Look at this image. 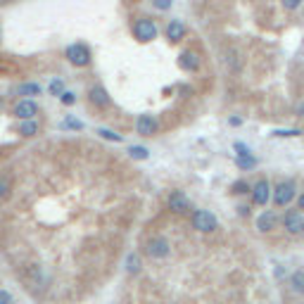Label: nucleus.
<instances>
[{
    "instance_id": "obj_10",
    "label": "nucleus",
    "mask_w": 304,
    "mask_h": 304,
    "mask_svg": "<svg viewBox=\"0 0 304 304\" xmlns=\"http://www.w3.org/2000/svg\"><path fill=\"white\" fill-rule=\"evenodd\" d=\"M276 226H278V214L276 212L266 209V212H262V214L257 216V228H259L262 233H269V231H273Z\"/></svg>"
},
{
    "instance_id": "obj_28",
    "label": "nucleus",
    "mask_w": 304,
    "mask_h": 304,
    "mask_svg": "<svg viewBox=\"0 0 304 304\" xmlns=\"http://www.w3.org/2000/svg\"><path fill=\"white\" fill-rule=\"evenodd\" d=\"M60 100H62V105H67V107H71V105L76 103V95L71 93V90H64L62 95H60Z\"/></svg>"
},
{
    "instance_id": "obj_34",
    "label": "nucleus",
    "mask_w": 304,
    "mask_h": 304,
    "mask_svg": "<svg viewBox=\"0 0 304 304\" xmlns=\"http://www.w3.org/2000/svg\"><path fill=\"white\" fill-rule=\"evenodd\" d=\"M297 205H299V209L304 212V195H299V200H297Z\"/></svg>"
},
{
    "instance_id": "obj_11",
    "label": "nucleus",
    "mask_w": 304,
    "mask_h": 304,
    "mask_svg": "<svg viewBox=\"0 0 304 304\" xmlns=\"http://www.w3.org/2000/svg\"><path fill=\"white\" fill-rule=\"evenodd\" d=\"M179 67L183 71H197L200 69V57L195 55L193 50H183L179 55Z\"/></svg>"
},
{
    "instance_id": "obj_24",
    "label": "nucleus",
    "mask_w": 304,
    "mask_h": 304,
    "mask_svg": "<svg viewBox=\"0 0 304 304\" xmlns=\"http://www.w3.org/2000/svg\"><path fill=\"white\" fill-rule=\"evenodd\" d=\"M252 188L245 183V181H235L233 186H231V193H235V195H245V193H249Z\"/></svg>"
},
{
    "instance_id": "obj_32",
    "label": "nucleus",
    "mask_w": 304,
    "mask_h": 304,
    "mask_svg": "<svg viewBox=\"0 0 304 304\" xmlns=\"http://www.w3.org/2000/svg\"><path fill=\"white\" fill-rule=\"evenodd\" d=\"M228 124H231V126H240L242 119L240 117H231V119H228Z\"/></svg>"
},
{
    "instance_id": "obj_9",
    "label": "nucleus",
    "mask_w": 304,
    "mask_h": 304,
    "mask_svg": "<svg viewBox=\"0 0 304 304\" xmlns=\"http://www.w3.org/2000/svg\"><path fill=\"white\" fill-rule=\"evenodd\" d=\"M136 131H138L140 136H145V138L155 136V133H157V119L152 117V114H140V117L136 119Z\"/></svg>"
},
{
    "instance_id": "obj_27",
    "label": "nucleus",
    "mask_w": 304,
    "mask_h": 304,
    "mask_svg": "<svg viewBox=\"0 0 304 304\" xmlns=\"http://www.w3.org/2000/svg\"><path fill=\"white\" fill-rule=\"evenodd\" d=\"M152 5L157 7L159 12H166V10H171V5H173V0H152Z\"/></svg>"
},
{
    "instance_id": "obj_22",
    "label": "nucleus",
    "mask_w": 304,
    "mask_h": 304,
    "mask_svg": "<svg viewBox=\"0 0 304 304\" xmlns=\"http://www.w3.org/2000/svg\"><path fill=\"white\" fill-rule=\"evenodd\" d=\"M129 155H131L133 159H147V157H150L147 147H143V145H133V147H129Z\"/></svg>"
},
{
    "instance_id": "obj_6",
    "label": "nucleus",
    "mask_w": 304,
    "mask_h": 304,
    "mask_svg": "<svg viewBox=\"0 0 304 304\" xmlns=\"http://www.w3.org/2000/svg\"><path fill=\"white\" fill-rule=\"evenodd\" d=\"M249 193H252V202H255V205H259V207H264V205L271 200V183L266 179L257 181Z\"/></svg>"
},
{
    "instance_id": "obj_20",
    "label": "nucleus",
    "mask_w": 304,
    "mask_h": 304,
    "mask_svg": "<svg viewBox=\"0 0 304 304\" xmlns=\"http://www.w3.org/2000/svg\"><path fill=\"white\" fill-rule=\"evenodd\" d=\"M271 136L273 138H297V136H302V131H297V129H276Z\"/></svg>"
},
{
    "instance_id": "obj_18",
    "label": "nucleus",
    "mask_w": 304,
    "mask_h": 304,
    "mask_svg": "<svg viewBox=\"0 0 304 304\" xmlns=\"http://www.w3.org/2000/svg\"><path fill=\"white\" fill-rule=\"evenodd\" d=\"M290 285L292 290L299 292V295H304V271H295L290 276Z\"/></svg>"
},
{
    "instance_id": "obj_33",
    "label": "nucleus",
    "mask_w": 304,
    "mask_h": 304,
    "mask_svg": "<svg viewBox=\"0 0 304 304\" xmlns=\"http://www.w3.org/2000/svg\"><path fill=\"white\" fill-rule=\"evenodd\" d=\"M240 209V216H247L249 214V207H245V205H242V207H238Z\"/></svg>"
},
{
    "instance_id": "obj_7",
    "label": "nucleus",
    "mask_w": 304,
    "mask_h": 304,
    "mask_svg": "<svg viewBox=\"0 0 304 304\" xmlns=\"http://www.w3.org/2000/svg\"><path fill=\"white\" fill-rule=\"evenodd\" d=\"M38 114V105L31 100V97H24L14 105V117L17 119H34Z\"/></svg>"
},
{
    "instance_id": "obj_2",
    "label": "nucleus",
    "mask_w": 304,
    "mask_h": 304,
    "mask_svg": "<svg viewBox=\"0 0 304 304\" xmlns=\"http://www.w3.org/2000/svg\"><path fill=\"white\" fill-rule=\"evenodd\" d=\"M190 221H193V228L202 231V233H212L216 231L219 221H216V216L209 212V209H195L193 216H190Z\"/></svg>"
},
{
    "instance_id": "obj_26",
    "label": "nucleus",
    "mask_w": 304,
    "mask_h": 304,
    "mask_svg": "<svg viewBox=\"0 0 304 304\" xmlns=\"http://www.w3.org/2000/svg\"><path fill=\"white\" fill-rule=\"evenodd\" d=\"M62 129H74V131H81L83 124L79 121V119H64V121H62Z\"/></svg>"
},
{
    "instance_id": "obj_25",
    "label": "nucleus",
    "mask_w": 304,
    "mask_h": 304,
    "mask_svg": "<svg viewBox=\"0 0 304 304\" xmlns=\"http://www.w3.org/2000/svg\"><path fill=\"white\" fill-rule=\"evenodd\" d=\"M281 5H283L288 12H295V10L302 7V0H281Z\"/></svg>"
},
{
    "instance_id": "obj_3",
    "label": "nucleus",
    "mask_w": 304,
    "mask_h": 304,
    "mask_svg": "<svg viewBox=\"0 0 304 304\" xmlns=\"http://www.w3.org/2000/svg\"><path fill=\"white\" fill-rule=\"evenodd\" d=\"M131 31L140 43H150V41L157 38V24H155L152 19H136L133 21V27H131Z\"/></svg>"
},
{
    "instance_id": "obj_4",
    "label": "nucleus",
    "mask_w": 304,
    "mask_h": 304,
    "mask_svg": "<svg viewBox=\"0 0 304 304\" xmlns=\"http://www.w3.org/2000/svg\"><path fill=\"white\" fill-rule=\"evenodd\" d=\"M67 60H69L71 64H76V67H88L90 64V48L88 45H83V43H71L69 48H67Z\"/></svg>"
},
{
    "instance_id": "obj_31",
    "label": "nucleus",
    "mask_w": 304,
    "mask_h": 304,
    "mask_svg": "<svg viewBox=\"0 0 304 304\" xmlns=\"http://www.w3.org/2000/svg\"><path fill=\"white\" fill-rule=\"evenodd\" d=\"M0 304H12V295L7 290H0Z\"/></svg>"
},
{
    "instance_id": "obj_12",
    "label": "nucleus",
    "mask_w": 304,
    "mask_h": 304,
    "mask_svg": "<svg viewBox=\"0 0 304 304\" xmlns=\"http://www.w3.org/2000/svg\"><path fill=\"white\" fill-rule=\"evenodd\" d=\"M302 223H304L302 214L295 212V209H290V212L283 216V226H285L288 233H302Z\"/></svg>"
},
{
    "instance_id": "obj_8",
    "label": "nucleus",
    "mask_w": 304,
    "mask_h": 304,
    "mask_svg": "<svg viewBox=\"0 0 304 304\" xmlns=\"http://www.w3.org/2000/svg\"><path fill=\"white\" fill-rule=\"evenodd\" d=\"M169 209H171L173 214H188L190 212V200L181 190H173L169 195Z\"/></svg>"
},
{
    "instance_id": "obj_21",
    "label": "nucleus",
    "mask_w": 304,
    "mask_h": 304,
    "mask_svg": "<svg viewBox=\"0 0 304 304\" xmlns=\"http://www.w3.org/2000/svg\"><path fill=\"white\" fill-rule=\"evenodd\" d=\"M48 90H50V95L60 97L64 93V81H62V79H53V81H50V86H48Z\"/></svg>"
},
{
    "instance_id": "obj_29",
    "label": "nucleus",
    "mask_w": 304,
    "mask_h": 304,
    "mask_svg": "<svg viewBox=\"0 0 304 304\" xmlns=\"http://www.w3.org/2000/svg\"><path fill=\"white\" fill-rule=\"evenodd\" d=\"M7 195H10V183H7L5 179H0V202L5 200Z\"/></svg>"
},
{
    "instance_id": "obj_17",
    "label": "nucleus",
    "mask_w": 304,
    "mask_h": 304,
    "mask_svg": "<svg viewBox=\"0 0 304 304\" xmlns=\"http://www.w3.org/2000/svg\"><path fill=\"white\" fill-rule=\"evenodd\" d=\"M19 95H27V97H34V95H41V86L38 83H21L17 88Z\"/></svg>"
},
{
    "instance_id": "obj_35",
    "label": "nucleus",
    "mask_w": 304,
    "mask_h": 304,
    "mask_svg": "<svg viewBox=\"0 0 304 304\" xmlns=\"http://www.w3.org/2000/svg\"><path fill=\"white\" fill-rule=\"evenodd\" d=\"M302 233H304V223H302Z\"/></svg>"
},
{
    "instance_id": "obj_13",
    "label": "nucleus",
    "mask_w": 304,
    "mask_h": 304,
    "mask_svg": "<svg viewBox=\"0 0 304 304\" xmlns=\"http://www.w3.org/2000/svg\"><path fill=\"white\" fill-rule=\"evenodd\" d=\"M166 38L171 43L183 41V38H186V27H183V21H179V19L169 21V27H166Z\"/></svg>"
},
{
    "instance_id": "obj_1",
    "label": "nucleus",
    "mask_w": 304,
    "mask_h": 304,
    "mask_svg": "<svg viewBox=\"0 0 304 304\" xmlns=\"http://www.w3.org/2000/svg\"><path fill=\"white\" fill-rule=\"evenodd\" d=\"M295 193H297V183L295 181H281L276 183V188L271 190V200L276 207H288L292 200H295Z\"/></svg>"
},
{
    "instance_id": "obj_19",
    "label": "nucleus",
    "mask_w": 304,
    "mask_h": 304,
    "mask_svg": "<svg viewBox=\"0 0 304 304\" xmlns=\"http://www.w3.org/2000/svg\"><path fill=\"white\" fill-rule=\"evenodd\" d=\"M126 271L129 273H138L140 271V257L136 252H131V255L126 257Z\"/></svg>"
},
{
    "instance_id": "obj_30",
    "label": "nucleus",
    "mask_w": 304,
    "mask_h": 304,
    "mask_svg": "<svg viewBox=\"0 0 304 304\" xmlns=\"http://www.w3.org/2000/svg\"><path fill=\"white\" fill-rule=\"evenodd\" d=\"M233 150H235V155H238V157H240V155H252V152H249V147L245 145V143H235Z\"/></svg>"
},
{
    "instance_id": "obj_5",
    "label": "nucleus",
    "mask_w": 304,
    "mask_h": 304,
    "mask_svg": "<svg viewBox=\"0 0 304 304\" xmlns=\"http://www.w3.org/2000/svg\"><path fill=\"white\" fill-rule=\"evenodd\" d=\"M145 252H147V257H150V259H164V257H169V252H171V245H169V240H166V238L157 235V238L147 240Z\"/></svg>"
},
{
    "instance_id": "obj_23",
    "label": "nucleus",
    "mask_w": 304,
    "mask_h": 304,
    "mask_svg": "<svg viewBox=\"0 0 304 304\" xmlns=\"http://www.w3.org/2000/svg\"><path fill=\"white\" fill-rule=\"evenodd\" d=\"M97 136H100V138H105V140H114V143H121V136H119V133H114V131H110V129H97Z\"/></svg>"
},
{
    "instance_id": "obj_15",
    "label": "nucleus",
    "mask_w": 304,
    "mask_h": 304,
    "mask_svg": "<svg viewBox=\"0 0 304 304\" xmlns=\"http://www.w3.org/2000/svg\"><path fill=\"white\" fill-rule=\"evenodd\" d=\"M19 133L24 136V138H31V136H36V133H38V124H36L34 119H21Z\"/></svg>"
},
{
    "instance_id": "obj_16",
    "label": "nucleus",
    "mask_w": 304,
    "mask_h": 304,
    "mask_svg": "<svg viewBox=\"0 0 304 304\" xmlns=\"http://www.w3.org/2000/svg\"><path fill=\"white\" fill-rule=\"evenodd\" d=\"M235 164H238V169H242V171H249V169H255L257 166V157L255 155H235Z\"/></svg>"
},
{
    "instance_id": "obj_14",
    "label": "nucleus",
    "mask_w": 304,
    "mask_h": 304,
    "mask_svg": "<svg viewBox=\"0 0 304 304\" xmlns=\"http://www.w3.org/2000/svg\"><path fill=\"white\" fill-rule=\"evenodd\" d=\"M88 97H90V103L97 105V107H110V95H107V90L103 88V86H93V88L88 90Z\"/></svg>"
},
{
    "instance_id": "obj_36",
    "label": "nucleus",
    "mask_w": 304,
    "mask_h": 304,
    "mask_svg": "<svg viewBox=\"0 0 304 304\" xmlns=\"http://www.w3.org/2000/svg\"><path fill=\"white\" fill-rule=\"evenodd\" d=\"M0 107H3V100H0Z\"/></svg>"
},
{
    "instance_id": "obj_37",
    "label": "nucleus",
    "mask_w": 304,
    "mask_h": 304,
    "mask_svg": "<svg viewBox=\"0 0 304 304\" xmlns=\"http://www.w3.org/2000/svg\"><path fill=\"white\" fill-rule=\"evenodd\" d=\"M0 34H3V31H0Z\"/></svg>"
}]
</instances>
